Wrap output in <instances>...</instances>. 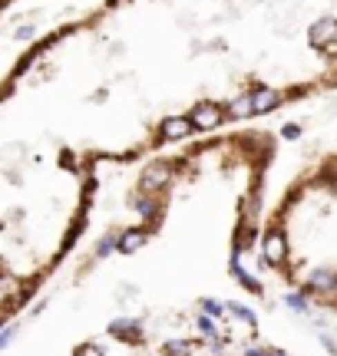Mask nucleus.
<instances>
[{
	"instance_id": "obj_1",
	"label": "nucleus",
	"mask_w": 337,
	"mask_h": 356,
	"mask_svg": "<svg viewBox=\"0 0 337 356\" xmlns=\"http://www.w3.org/2000/svg\"><path fill=\"white\" fill-rule=\"evenodd\" d=\"M3 7H10V0H0V14H3Z\"/></svg>"
},
{
	"instance_id": "obj_2",
	"label": "nucleus",
	"mask_w": 337,
	"mask_h": 356,
	"mask_svg": "<svg viewBox=\"0 0 337 356\" xmlns=\"http://www.w3.org/2000/svg\"><path fill=\"white\" fill-rule=\"evenodd\" d=\"M10 3H14V0H10Z\"/></svg>"
}]
</instances>
